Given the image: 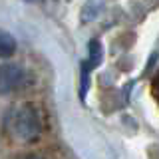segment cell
<instances>
[{
	"mask_svg": "<svg viewBox=\"0 0 159 159\" xmlns=\"http://www.w3.org/2000/svg\"><path fill=\"white\" fill-rule=\"evenodd\" d=\"M14 50H16V42H14V38L10 36L8 32H2V30H0V56L8 58V56L14 54Z\"/></svg>",
	"mask_w": 159,
	"mask_h": 159,
	"instance_id": "3",
	"label": "cell"
},
{
	"mask_svg": "<svg viewBox=\"0 0 159 159\" xmlns=\"http://www.w3.org/2000/svg\"><path fill=\"white\" fill-rule=\"evenodd\" d=\"M153 96H155V99L159 102V74L155 76V80H153Z\"/></svg>",
	"mask_w": 159,
	"mask_h": 159,
	"instance_id": "6",
	"label": "cell"
},
{
	"mask_svg": "<svg viewBox=\"0 0 159 159\" xmlns=\"http://www.w3.org/2000/svg\"><path fill=\"white\" fill-rule=\"evenodd\" d=\"M12 131L14 135L22 141H32L42 131V121H40L38 111L32 106H22L12 116Z\"/></svg>",
	"mask_w": 159,
	"mask_h": 159,
	"instance_id": "1",
	"label": "cell"
},
{
	"mask_svg": "<svg viewBox=\"0 0 159 159\" xmlns=\"http://www.w3.org/2000/svg\"><path fill=\"white\" fill-rule=\"evenodd\" d=\"M102 62V44L98 40H92L89 42V66H98Z\"/></svg>",
	"mask_w": 159,
	"mask_h": 159,
	"instance_id": "4",
	"label": "cell"
},
{
	"mask_svg": "<svg viewBox=\"0 0 159 159\" xmlns=\"http://www.w3.org/2000/svg\"><path fill=\"white\" fill-rule=\"evenodd\" d=\"M22 82H24L22 68L14 66V64H4V66H0V96L12 93L14 89L20 88Z\"/></svg>",
	"mask_w": 159,
	"mask_h": 159,
	"instance_id": "2",
	"label": "cell"
},
{
	"mask_svg": "<svg viewBox=\"0 0 159 159\" xmlns=\"http://www.w3.org/2000/svg\"><path fill=\"white\" fill-rule=\"evenodd\" d=\"M28 2H42V0H28Z\"/></svg>",
	"mask_w": 159,
	"mask_h": 159,
	"instance_id": "7",
	"label": "cell"
},
{
	"mask_svg": "<svg viewBox=\"0 0 159 159\" xmlns=\"http://www.w3.org/2000/svg\"><path fill=\"white\" fill-rule=\"evenodd\" d=\"M26 159H40V157H26Z\"/></svg>",
	"mask_w": 159,
	"mask_h": 159,
	"instance_id": "8",
	"label": "cell"
},
{
	"mask_svg": "<svg viewBox=\"0 0 159 159\" xmlns=\"http://www.w3.org/2000/svg\"><path fill=\"white\" fill-rule=\"evenodd\" d=\"M89 64L88 62H84L82 64V84H80V96L82 98H86V93H88V88H89Z\"/></svg>",
	"mask_w": 159,
	"mask_h": 159,
	"instance_id": "5",
	"label": "cell"
}]
</instances>
